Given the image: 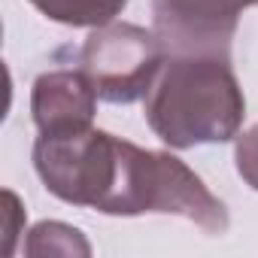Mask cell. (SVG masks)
<instances>
[{
    "instance_id": "5",
    "label": "cell",
    "mask_w": 258,
    "mask_h": 258,
    "mask_svg": "<svg viewBox=\"0 0 258 258\" xmlns=\"http://www.w3.org/2000/svg\"><path fill=\"white\" fill-rule=\"evenodd\" d=\"M97 91L79 70H52L34 82L31 91V112L40 134L70 131V127H88L94 118Z\"/></svg>"
},
{
    "instance_id": "6",
    "label": "cell",
    "mask_w": 258,
    "mask_h": 258,
    "mask_svg": "<svg viewBox=\"0 0 258 258\" xmlns=\"http://www.w3.org/2000/svg\"><path fill=\"white\" fill-rule=\"evenodd\" d=\"M31 4L52 22L70 28H100L109 25L127 0H31Z\"/></svg>"
},
{
    "instance_id": "7",
    "label": "cell",
    "mask_w": 258,
    "mask_h": 258,
    "mask_svg": "<svg viewBox=\"0 0 258 258\" xmlns=\"http://www.w3.org/2000/svg\"><path fill=\"white\" fill-rule=\"evenodd\" d=\"M25 252L28 255H91V246L76 228L64 222H40L31 231Z\"/></svg>"
},
{
    "instance_id": "8",
    "label": "cell",
    "mask_w": 258,
    "mask_h": 258,
    "mask_svg": "<svg viewBox=\"0 0 258 258\" xmlns=\"http://www.w3.org/2000/svg\"><path fill=\"white\" fill-rule=\"evenodd\" d=\"M234 161H237V173L246 179V185H252L258 191V124H252L243 137H237Z\"/></svg>"
},
{
    "instance_id": "2",
    "label": "cell",
    "mask_w": 258,
    "mask_h": 258,
    "mask_svg": "<svg viewBox=\"0 0 258 258\" xmlns=\"http://www.w3.org/2000/svg\"><path fill=\"white\" fill-rule=\"evenodd\" d=\"M94 210L106 216L170 213L195 222L207 234L228 231L225 204L188 164H182L170 152L140 149L121 137H115L109 179Z\"/></svg>"
},
{
    "instance_id": "3",
    "label": "cell",
    "mask_w": 258,
    "mask_h": 258,
    "mask_svg": "<svg viewBox=\"0 0 258 258\" xmlns=\"http://www.w3.org/2000/svg\"><path fill=\"white\" fill-rule=\"evenodd\" d=\"M164 58L167 55L155 31L127 22H109L88 34L79 52V70L100 100L134 103L152 88Z\"/></svg>"
},
{
    "instance_id": "4",
    "label": "cell",
    "mask_w": 258,
    "mask_h": 258,
    "mask_svg": "<svg viewBox=\"0 0 258 258\" xmlns=\"http://www.w3.org/2000/svg\"><path fill=\"white\" fill-rule=\"evenodd\" d=\"M258 0H152L155 37L164 55L228 58L240 13Z\"/></svg>"
},
{
    "instance_id": "1",
    "label": "cell",
    "mask_w": 258,
    "mask_h": 258,
    "mask_svg": "<svg viewBox=\"0 0 258 258\" xmlns=\"http://www.w3.org/2000/svg\"><path fill=\"white\" fill-rule=\"evenodd\" d=\"M243 115V88L228 58L167 55L146 91V121L173 149L228 143Z\"/></svg>"
}]
</instances>
